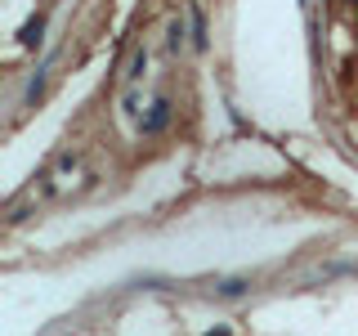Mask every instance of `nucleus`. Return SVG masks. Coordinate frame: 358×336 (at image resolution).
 Listing matches in <instances>:
<instances>
[{"label": "nucleus", "instance_id": "nucleus-1", "mask_svg": "<svg viewBox=\"0 0 358 336\" xmlns=\"http://www.w3.org/2000/svg\"><path fill=\"white\" fill-rule=\"evenodd\" d=\"M166 126H171V104H166V99H157V104H152V112H148V117L139 121V130H143V134L152 139V134H162Z\"/></svg>", "mask_w": 358, "mask_h": 336}, {"label": "nucleus", "instance_id": "nucleus-2", "mask_svg": "<svg viewBox=\"0 0 358 336\" xmlns=\"http://www.w3.org/2000/svg\"><path fill=\"white\" fill-rule=\"evenodd\" d=\"M246 287H251L246 278H224V283H220V296H242Z\"/></svg>", "mask_w": 358, "mask_h": 336}, {"label": "nucleus", "instance_id": "nucleus-3", "mask_svg": "<svg viewBox=\"0 0 358 336\" xmlns=\"http://www.w3.org/2000/svg\"><path fill=\"white\" fill-rule=\"evenodd\" d=\"M41 27H45L41 18H36V22H27V27H22V45H41Z\"/></svg>", "mask_w": 358, "mask_h": 336}, {"label": "nucleus", "instance_id": "nucleus-4", "mask_svg": "<svg viewBox=\"0 0 358 336\" xmlns=\"http://www.w3.org/2000/svg\"><path fill=\"white\" fill-rule=\"evenodd\" d=\"M193 45L201 50V45H206V22H201V14L193 9Z\"/></svg>", "mask_w": 358, "mask_h": 336}, {"label": "nucleus", "instance_id": "nucleus-5", "mask_svg": "<svg viewBox=\"0 0 358 336\" xmlns=\"http://www.w3.org/2000/svg\"><path fill=\"white\" fill-rule=\"evenodd\" d=\"M143 67H148V54H134V63H130V81H139V72H143Z\"/></svg>", "mask_w": 358, "mask_h": 336}, {"label": "nucleus", "instance_id": "nucleus-6", "mask_svg": "<svg viewBox=\"0 0 358 336\" xmlns=\"http://www.w3.org/2000/svg\"><path fill=\"white\" fill-rule=\"evenodd\" d=\"M184 45V22H171V50H179Z\"/></svg>", "mask_w": 358, "mask_h": 336}, {"label": "nucleus", "instance_id": "nucleus-7", "mask_svg": "<svg viewBox=\"0 0 358 336\" xmlns=\"http://www.w3.org/2000/svg\"><path fill=\"white\" fill-rule=\"evenodd\" d=\"M206 336H229V328H215V332H206Z\"/></svg>", "mask_w": 358, "mask_h": 336}]
</instances>
